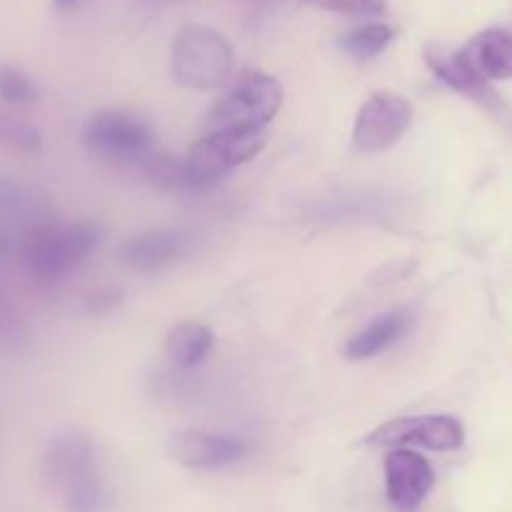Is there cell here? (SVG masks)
<instances>
[{
  "label": "cell",
  "instance_id": "obj_5",
  "mask_svg": "<svg viewBox=\"0 0 512 512\" xmlns=\"http://www.w3.org/2000/svg\"><path fill=\"white\" fill-rule=\"evenodd\" d=\"M265 130H210L203 140L190 148L185 163L190 193H205L218 185L225 175L263 150Z\"/></svg>",
  "mask_w": 512,
  "mask_h": 512
},
{
  "label": "cell",
  "instance_id": "obj_13",
  "mask_svg": "<svg viewBox=\"0 0 512 512\" xmlns=\"http://www.w3.org/2000/svg\"><path fill=\"white\" fill-rule=\"evenodd\" d=\"M415 318L408 308H395L390 313H383L380 318H375L373 323L365 325L358 335L348 340L345 345V355L350 360H370L375 355L385 353L388 348H393L395 343L405 338L413 328Z\"/></svg>",
  "mask_w": 512,
  "mask_h": 512
},
{
  "label": "cell",
  "instance_id": "obj_17",
  "mask_svg": "<svg viewBox=\"0 0 512 512\" xmlns=\"http://www.w3.org/2000/svg\"><path fill=\"white\" fill-rule=\"evenodd\" d=\"M138 170L153 188L165 190V193H190L185 163L175 155L155 150L150 158H145V163Z\"/></svg>",
  "mask_w": 512,
  "mask_h": 512
},
{
  "label": "cell",
  "instance_id": "obj_2",
  "mask_svg": "<svg viewBox=\"0 0 512 512\" xmlns=\"http://www.w3.org/2000/svg\"><path fill=\"white\" fill-rule=\"evenodd\" d=\"M103 240V230L95 223H60L48 220L28 230L20 250L23 270L35 283L53 285L68 278L75 268L88 260V255Z\"/></svg>",
  "mask_w": 512,
  "mask_h": 512
},
{
  "label": "cell",
  "instance_id": "obj_20",
  "mask_svg": "<svg viewBox=\"0 0 512 512\" xmlns=\"http://www.w3.org/2000/svg\"><path fill=\"white\" fill-rule=\"evenodd\" d=\"M320 10L343 15H385L388 13V0H305Z\"/></svg>",
  "mask_w": 512,
  "mask_h": 512
},
{
  "label": "cell",
  "instance_id": "obj_12",
  "mask_svg": "<svg viewBox=\"0 0 512 512\" xmlns=\"http://www.w3.org/2000/svg\"><path fill=\"white\" fill-rule=\"evenodd\" d=\"M425 63L433 70L435 78L448 85V88H453L455 93L468 95L470 100H475V103H480L488 110L500 108V98L493 90V85H490V80H485L475 70V65L470 63L463 48L453 50L448 45L433 43L425 48Z\"/></svg>",
  "mask_w": 512,
  "mask_h": 512
},
{
  "label": "cell",
  "instance_id": "obj_14",
  "mask_svg": "<svg viewBox=\"0 0 512 512\" xmlns=\"http://www.w3.org/2000/svg\"><path fill=\"white\" fill-rule=\"evenodd\" d=\"M470 63L485 80L512 78V33L505 28H488L475 35L463 48Z\"/></svg>",
  "mask_w": 512,
  "mask_h": 512
},
{
  "label": "cell",
  "instance_id": "obj_11",
  "mask_svg": "<svg viewBox=\"0 0 512 512\" xmlns=\"http://www.w3.org/2000/svg\"><path fill=\"white\" fill-rule=\"evenodd\" d=\"M168 453L175 463L185 468H225L250 453V445L243 438L233 435L208 433V430H178L168 440Z\"/></svg>",
  "mask_w": 512,
  "mask_h": 512
},
{
  "label": "cell",
  "instance_id": "obj_6",
  "mask_svg": "<svg viewBox=\"0 0 512 512\" xmlns=\"http://www.w3.org/2000/svg\"><path fill=\"white\" fill-rule=\"evenodd\" d=\"M283 85L263 70H248L210 113L213 130H265L283 108Z\"/></svg>",
  "mask_w": 512,
  "mask_h": 512
},
{
  "label": "cell",
  "instance_id": "obj_7",
  "mask_svg": "<svg viewBox=\"0 0 512 512\" xmlns=\"http://www.w3.org/2000/svg\"><path fill=\"white\" fill-rule=\"evenodd\" d=\"M413 123V105L398 93L380 90L358 110L353 125V148L360 155H375L390 150Z\"/></svg>",
  "mask_w": 512,
  "mask_h": 512
},
{
  "label": "cell",
  "instance_id": "obj_16",
  "mask_svg": "<svg viewBox=\"0 0 512 512\" xmlns=\"http://www.w3.org/2000/svg\"><path fill=\"white\" fill-rule=\"evenodd\" d=\"M395 40V28L385 23H365L358 28L348 30L340 38V48L355 60H373L380 53L388 50V45Z\"/></svg>",
  "mask_w": 512,
  "mask_h": 512
},
{
  "label": "cell",
  "instance_id": "obj_3",
  "mask_svg": "<svg viewBox=\"0 0 512 512\" xmlns=\"http://www.w3.org/2000/svg\"><path fill=\"white\" fill-rule=\"evenodd\" d=\"M235 53L230 40L210 25L190 23L175 33L170 45V73L188 90H215L233 73Z\"/></svg>",
  "mask_w": 512,
  "mask_h": 512
},
{
  "label": "cell",
  "instance_id": "obj_9",
  "mask_svg": "<svg viewBox=\"0 0 512 512\" xmlns=\"http://www.w3.org/2000/svg\"><path fill=\"white\" fill-rule=\"evenodd\" d=\"M195 248L193 233L183 228H155L133 235L120 245V260L135 273H160L188 258Z\"/></svg>",
  "mask_w": 512,
  "mask_h": 512
},
{
  "label": "cell",
  "instance_id": "obj_18",
  "mask_svg": "<svg viewBox=\"0 0 512 512\" xmlns=\"http://www.w3.org/2000/svg\"><path fill=\"white\" fill-rule=\"evenodd\" d=\"M0 143L23 150V153H38L40 133L33 128V125L23 123V120L0 115Z\"/></svg>",
  "mask_w": 512,
  "mask_h": 512
},
{
  "label": "cell",
  "instance_id": "obj_22",
  "mask_svg": "<svg viewBox=\"0 0 512 512\" xmlns=\"http://www.w3.org/2000/svg\"><path fill=\"white\" fill-rule=\"evenodd\" d=\"M255 3H273V0H255Z\"/></svg>",
  "mask_w": 512,
  "mask_h": 512
},
{
  "label": "cell",
  "instance_id": "obj_15",
  "mask_svg": "<svg viewBox=\"0 0 512 512\" xmlns=\"http://www.w3.org/2000/svg\"><path fill=\"white\" fill-rule=\"evenodd\" d=\"M215 345L213 330L198 320H185L178 323L165 338V353L173 363L183 365V368H193V365L203 363L208 353Z\"/></svg>",
  "mask_w": 512,
  "mask_h": 512
},
{
  "label": "cell",
  "instance_id": "obj_8",
  "mask_svg": "<svg viewBox=\"0 0 512 512\" xmlns=\"http://www.w3.org/2000/svg\"><path fill=\"white\" fill-rule=\"evenodd\" d=\"M465 443V428L458 418L453 415H418V418H395L375 428L373 433L365 438V445L373 448H418L438 450V453H448V450L463 448Z\"/></svg>",
  "mask_w": 512,
  "mask_h": 512
},
{
  "label": "cell",
  "instance_id": "obj_1",
  "mask_svg": "<svg viewBox=\"0 0 512 512\" xmlns=\"http://www.w3.org/2000/svg\"><path fill=\"white\" fill-rule=\"evenodd\" d=\"M45 475L68 512H103L108 503L95 443L80 430L55 435L45 453Z\"/></svg>",
  "mask_w": 512,
  "mask_h": 512
},
{
  "label": "cell",
  "instance_id": "obj_4",
  "mask_svg": "<svg viewBox=\"0 0 512 512\" xmlns=\"http://www.w3.org/2000/svg\"><path fill=\"white\" fill-rule=\"evenodd\" d=\"M83 145L93 158L118 168H135L158 150L153 125L125 110H100L85 123Z\"/></svg>",
  "mask_w": 512,
  "mask_h": 512
},
{
  "label": "cell",
  "instance_id": "obj_10",
  "mask_svg": "<svg viewBox=\"0 0 512 512\" xmlns=\"http://www.w3.org/2000/svg\"><path fill=\"white\" fill-rule=\"evenodd\" d=\"M385 493L398 512H415L435 485L433 465L410 448H395L385 455Z\"/></svg>",
  "mask_w": 512,
  "mask_h": 512
},
{
  "label": "cell",
  "instance_id": "obj_21",
  "mask_svg": "<svg viewBox=\"0 0 512 512\" xmlns=\"http://www.w3.org/2000/svg\"><path fill=\"white\" fill-rule=\"evenodd\" d=\"M80 3H83V0H53L55 10H60V13H70V10L78 8Z\"/></svg>",
  "mask_w": 512,
  "mask_h": 512
},
{
  "label": "cell",
  "instance_id": "obj_19",
  "mask_svg": "<svg viewBox=\"0 0 512 512\" xmlns=\"http://www.w3.org/2000/svg\"><path fill=\"white\" fill-rule=\"evenodd\" d=\"M38 95L33 80L15 68H0V98L10 103H30Z\"/></svg>",
  "mask_w": 512,
  "mask_h": 512
}]
</instances>
